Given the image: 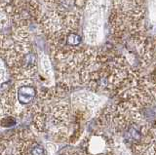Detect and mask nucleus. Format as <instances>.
<instances>
[{
  "mask_svg": "<svg viewBox=\"0 0 156 155\" xmlns=\"http://www.w3.org/2000/svg\"><path fill=\"white\" fill-rule=\"evenodd\" d=\"M39 90L32 80H16L15 84L0 94L5 116H16L29 111L38 99Z\"/></svg>",
  "mask_w": 156,
  "mask_h": 155,
  "instance_id": "nucleus-3",
  "label": "nucleus"
},
{
  "mask_svg": "<svg viewBox=\"0 0 156 155\" xmlns=\"http://www.w3.org/2000/svg\"><path fill=\"white\" fill-rule=\"evenodd\" d=\"M68 86L51 87L40 91L38 99L27 115L31 116V123L36 132L49 137L71 140L77 134L79 118L66 99Z\"/></svg>",
  "mask_w": 156,
  "mask_h": 155,
  "instance_id": "nucleus-1",
  "label": "nucleus"
},
{
  "mask_svg": "<svg viewBox=\"0 0 156 155\" xmlns=\"http://www.w3.org/2000/svg\"><path fill=\"white\" fill-rule=\"evenodd\" d=\"M91 155H93V154H91ZM96 155H114V154H112L111 152H104V153H99V154H96Z\"/></svg>",
  "mask_w": 156,
  "mask_h": 155,
  "instance_id": "nucleus-10",
  "label": "nucleus"
},
{
  "mask_svg": "<svg viewBox=\"0 0 156 155\" xmlns=\"http://www.w3.org/2000/svg\"><path fill=\"white\" fill-rule=\"evenodd\" d=\"M138 74L122 58L96 53L78 73L79 82L90 91L115 96Z\"/></svg>",
  "mask_w": 156,
  "mask_h": 155,
  "instance_id": "nucleus-2",
  "label": "nucleus"
},
{
  "mask_svg": "<svg viewBox=\"0 0 156 155\" xmlns=\"http://www.w3.org/2000/svg\"><path fill=\"white\" fill-rule=\"evenodd\" d=\"M10 73L16 80H32L37 72V56L24 38L3 51Z\"/></svg>",
  "mask_w": 156,
  "mask_h": 155,
  "instance_id": "nucleus-4",
  "label": "nucleus"
},
{
  "mask_svg": "<svg viewBox=\"0 0 156 155\" xmlns=\"http://www.w3.org/2000/svg\"><path fill=\"white\" fill-rule=\"evenodd\" d=\"M11 136L14 155H47L46 148L27 130H21Z\"/></svg>",
  "mask_w": 156,
  "mask_h": 155,
  "instance_id": "nucleus-5",
  "label": "nucleus"
},
{
  "mask_svg": "<svg viewBox=\"0 0 156 155\" xmlns=\"http://www.w3.org/2000/svg\"><path fill=\"white\" fill-rule=\"evenodd\" d=\"M0 155H14L11 136L0 137Z\"/></svg>",
  "mask_w": 156,
  "mask_h": 155,
  "instance_id": "nucleus-7",
  "label": "nucleus"
},
{
  "mask_svg": "<svg viewBox=\"0 0 156 155\" xmlns=\"http://www.w3.org/2000/svg\"><path fill=\"white\" fill-rule=\"evenodd\" d=\"M4 111H3V108H2V104H1V100H0V120H1V118L4 117Z\"/></svg>",
  "mask_w": 156,
  "mask_h": 155,
  "instance_id": "nucleus-9",
  "label": "nucleus"
},
{
  "mask_svg": "<svg viewBox=\"0 0 156 155\" xmlns=\"http://www.w3.org/2000/svg\"><path fill=\"white\" fill-rule=\"evenodd\" d=\"M58 155H91V153H89L88 151H82V150H78L74 148H66Z\"/></svg>",
  "mask_w": 156,
  "mask_h": 155,
  "instance_id": "nucleus-8",
  "label": "nucleus"
},
{
  "mask_svg": "<svg viewBox=\"0 0 156 155\" xmlns=\"http://www.w3.org/2000/svg\"><path fill=\"white\" fill-rule=\"evenodd\" d=\"M156 139L151 138L139 145L131 148L133 155H155Z\"/></svg>",
  "mask_w": 156,
  "mask_h": 155,
  "instance_id": "nucleus-6",
  "label": "nucleus"
}]
</instances>
